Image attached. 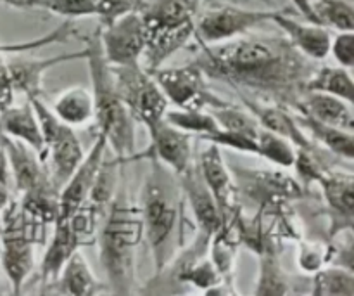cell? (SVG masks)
<instances>
[{
  "instance_id": "30bf717a",
  "label": "cell",
  "mask_w": 354,
  "mask_h": 296,
  "mask_svg": "<svg viewBox=\"0 0 354 296\" xmlns=\"http://www.w3.org/2000/svg\"><path fill=\"white\" fill-rule=\"evenodd\" d=\"M275 10L242 9L235 6H223L199 14L194 28V37L203 45H214L221 42L248 35L254 28L272 21Z\"/></svg>"
},
{
  "instance_id": "e0dca14e",
  "label": "cell",
  "mask_w": 354,
  "mask_h": 296,
  "mask_svg": "<svg viewBox=\"0 0 354 296\" xmlns=\"http://www.w3.org/2000/svg\"><path fill=\"white\" fill-rule=\"evenodd\" d=\"M0 148L9 165L10 177L14 179V186L21 194L26 193L33 186H37L44 177H47V170L41 166V158L35 149L10 135L0 130Z\"/></svg>"
},
{
  "instance_id": "3957f363",
  "label": "cell",
  "mask_w": 354,
  "mask_h": 296,
  "mask_svg": "<svg viewBox=\"0 0 354 296\" xmlns=\"http://www.w3.org/2000/svg\"><path fill=\"white\" fill-rule=\"evenodd\" d=\"M142 234L140 208L133 207L127 200V194H118L111 200L109 211L99 232L100 263L114 295L133 293L135 250Z\"/></svg>"
},
{
  "instance_id": "44dd1931",
  "label": "cell",
  "mask_w": 354,
  "mask_h": 296,
  "mask_svg": "<svg viewBox=\"0 0 354 296\" xmlns=\"http://www.w3.org/2000/svg\"><path fill=\"white\" fill-rule=\"evenodd\" d=\"M0 130L30 146L41 159L45 158L44 137L30 99L21 106H9L0 113Z\"/></svg>"
},
{
  "instance_id": "5b68a950",
  "label": "cell",
  "mask_w": 354,
  "mask_h": 296,
  "mask_svg": "<svg viewBox=\"0 0 354 296\" xmlns=\"http://www.w3.org/2000/svg\"><path fill=\"white\" fill-rule=\"evenodd\" d=\"M203 0H138L137 12L145 28V51L142 58L147 71L161 68L194 35Z\"/></svg>"
},
{
  "instance_id": "4316f807",
  "label": "cell",
  "mask_w": 354,
  "mask_h": 296,
  "mask_svg": "<svg viewBox=\"0 0 354 296\" xmlns=\"http://www.w3.org/2000/svg\"><path fill=\"white\" fill-rule=\"evenodd\" d=\"M325 193L328 207L337 217L353 224L354 214V180L351 173H327L318 179Z\"/></svg>"
},
{
  "instance_id": "277c9868",
  "label": "cell",
  "mask_w": 354,
  "mask_h": 296,
  "mask_svg": "<svg viewBox=\"0 0 354 296\" xmlns=\"http://www.w3.org/2000/svg\"><path fill=\"white\" fill-rule=\"evenodd\" d=\"M151 173L145 177L142 191V229L154 259L156 272L161 270L175 256L180 245V207L175 180L159 166L158 159L151 158Z\"/></svg>"
},
{
  "instance_id": "836d02e7",
  "label": "cell",
  "mask_w": 354,
  "mask_h": 296,
  "mask_svg": "<svg viewBox=\"0 0 354 296\" xmlns=\"http://www.w3.org/2000/svg\"><path fill=\"white\" fill-rule=\"evenodd\" d=\"M203 141L211 142V144L223 146V148L234 149V151L245 153V155H258V144H256V135L242 134V132H232L218 128L211 134L201 137Z\"/></svg>"
},
{
  "instance_id": "cb8c5ba5",
  "label": "cell",
  "mask_w": 354,
  "mask_h": 296,
  "mask_svg": "<svg viewBox=\"0 0 354 296\" xmlns=\"http://www.w3.org/2000/svg\"><path fill=\"white\" fill-rule=\"evenodd\" d=\"M297 123L304 132L311 134V137L317 139L324 148L334 153L339 158L346 159L351 163L354 159V137L353 132L342 130V128L332 127V125H325L322 121L315 120V118L306 116V114L294 113Z\"/></svg>"
},
{
  "instance_id": "f35d334b",
  "label": "cell",
  "mask_w": 354,
  "mask_h": 296,
  "mask_svg": "<svg viewBox=\"0 0 354 296\" xmlns=\"http://www.w3.org/2000/svg\"><path fill=\"white\" fill-rule=\"evenodd\" d=\"M10 203V170L6 156L0 159V215Z\"/></svg>"
},
{
  "instance_id": "d4e9b609",
  "label": "cell",
  "mask_w": 354,
  "mask_h": 296,
  "mask_svg": "<svg viewBox=\"0 0 354 296\" xmlns=\"http://www.w3.org/2000/svg\"><path fill=\"white\" fill-rule=\"evenodd\" d=\"M55 116L69 127H83L93 120L92 92L83 87H71L55 99L52 107Z\"/></svg>"
},
{
  "instance_id": "d6986e66",
  "label": "cell",
  "mask_w": 354,
  "mask_h": 296,
  "mask_svg": "<svg viewBox=\"0 0 354 296\" xmlns=\"http://www.w3.org/2000/svg\"><path fill=\"white\" fill-rule=\"evenodd\" d=\"M292 110L296 113L315 118L325 125H332V127L348 132L354 130L353 104L341 97L324 92H303Z\"/></svg>"
},
{
  "instance_id": "f1b7e54d",
  "label": "cell",
  "mask_w": 354,
  "mask_h": 296,
  "mask_svg": "<svg viewBox=\"0 0 354 296\" xmlns=\"http://www.w3.org/2000/svg\"><path fill=\"white\" fill-rule=\"evenodd\" d=\"M256 144H258V156L275 163V165L290 168L294 166L297 158V151L287 139L259 127L256 134Z\"/></svg>"
},
{
  "instance_id": "d590c367",
  "label": "cell",
  "mask_w": 354,
  "mask_h": 296,
  "mask_svg": "<svg viewBox=\"0 0 354 296\" xmlns=\"http://www.w3.org/2000/svg\"><path fill=\"white\" fill-rule=\"evenodd\" d=\"M95 7L100 26H106L118 17L137 10L138 0H95Z\"/></svg>"
},
{
  "instance_id": "e575fe53",
  "label": "cell",
  "mask_w": 354,
  "mask_h": 296,
  "mask_svg": "<svg viewBox=\"0 0 354 296\" xmlns=\"http://www.w3.org/2000/svg\"><path fill=\"white\" fill-rule=\"evenodd\" d=\"M41 9L68 19L97 16L95 0H45Z\"/></svg>"
},
{
  "instance_id": "5bb4252c",
  "label": "cell",
  "mask_w": 354,
  "mask_h": 296,
  "mask_svg": "<svg viewBox=\"0 0 354 296\" xmlns=\"http://www.w3.org/2000/svg\"><path fill=\"white\" fill-rule=\"evenodd\" d=\"M149 135L152 158L158 159L169 172L182 175L192 165V135L173 127L165 118L152 130H149Z\"/></svg>"
},
{
  "instance_id": "4dcf8cb0",
  "label": "cell",
  "mask_w": 354,
  "mask_h": 296,
  "mask_svg": "<svg viewBox=\"0 0 354 296\" xmlns=\"http://www.w3.org/2000/svg\"><path fill=\"white\" fill-rule=\"evenodd\" d=\"M311 293L317 296H353L354 276L349 267L318 270L313 279Z\"/></svg>"
},
{
  "instance_id": "83f0119b",
  "label": "cell",
  "mask_w": 354,
  "mask_h": 296,
  "mask_svg": "<svg viewBox=\"0 0 354 296\" xmlns=\"http://www.w3.org/2000/svg\"><path fill=\"white\" fill-rule=\"evenodd\" d=\"M315 21L337 31L354 30L353 0H310Z\"/></svg>"
},
{
  "instance_id": "6da1fadb",
  "label": "cell",
  "mask_w": 354,
  "mask_h": 296,
  "mask_svg": "<svg viewBox=\"0 0 354 296\" xmlns=\"http://www.w3.org/2000/svg\"><path fill=\"white\" fill-rule=\"evenodd\" d=\"M197 64L206 76L234 87L237 92L292 106L313 75L311 59L286 37H242L203 45Z\"/></svg>"
},
{
  "instance_id": "8992f818",
  "label": "cell",
  "mask_w": 354,
  "mask_h": 296,
  "mask_svg": "<svg viewBox=\"0 0 354 296\" xmlns=\"http://www.w3.org/2000/svg\"><path fill=\"white\" fill-rule=\"evenodd\" d=\"M37 114L38 125H40L41 137L45 144V156L48 159V177L52 184L61 191L66 180L71 177L76 166L83 159V148L75 128L62 123L54 111L44 103L38 96L28 97Z\"/></svg>"
},
{
  "instance_id": "603a6c76",
  "label": "cell",
  "mask_w": 354,
  "mask_h": 296,
  "mask_svg": "<svg viewBox=\"0 0 354 296\" xmlns=\"http://www.w3.org/2000/svg\"><path fill=\"white\" fill-rule=\"evenodd\" d=\"M85 58V51L80 54H69V55H55L50 59H19V61L7 62V69H9L10 80L16 92H23L24 96H38L41 87V76L48 68L61 62L71 61V59Z\"/></svg>"
},
{
  "instance_id": "9c48e42d",
  "label": "cell",
  "mask_w": 354,
  "mask_h": 296,
  "mask_svg": "<svg viewBox=\"0 0 354 296\" xmlns=\"http://www.w3.org/2000/svg\"><path fill=\"white\" fill-rule=\"evenodd\" d=\"M152 73L168 103L183 110H204L223 104L221 97L214 96L206 82V73L197 62L176 66V68L154 69Z\"/></svg>"
},
{
  "instance_id": "f546056e",
  "label": "cell",
  "mask_w": 354,
  "mask_h": 296,
  "mask_svg": "<svg viewBox=\"0 0 354 296\" xmlns=\"http://www.w3.org/2000/svg\"><path fill=\"white\" fill-rule=\"evenodd\" d=\"M165 120L180 130L190 135H199V137H204L220 128L213 114L204 110H183V107L166 110Z\"/></svg>"
},
{
  "instance_id": "74e56055",
  "label": "cell",
  "mask_w": 354,
  "mask_h": 296,
  "mask_svg": "<svg viewBox=\"0 0 354 296\" xmlns=\"http://www.w3.org/2000/svg\"><path fill=\"white\" fill-rule=\"evenodd\" d=\"M14 85L10 80L9 69H7V62H0V113L12 106L14 99Z\"/></svg>"
},
{
  "instance_id": "60d3db41",
  "label": "cell",
  "mask_w": 354,
  "mask_h": 296,
  "mask_svg": "<svg viewBox=\"0 0 354 296\" xmlns=\"http://www.w3.org/2000/svg\"><path fill=\"white\" fill-rule=\"evenodd\" d=\"M44 2L45 0H0V3L14 9H41Z\"/></svg>"
},
{
  "instance_id": "9a60e30c",
  "label": "cell",
  "mask_w": 354,
  "mask_h": 296,
  "mask_svg": "<svg viewBox=\"0 0 354 296\" xmlns=\"http://www.w3.org/2000/svg\"><path fill=\"white\" fill-rule=\"evenodd\" d=\"M180 177V187L185 191L187 201H189L190 208H192L194 218L197 222L199 231L206 232L213 238L218 231L225 225L223 211L218 207L216 200H214L213 193L206 182L201 177V172L197 166L190 165L185 172Z\"/></svg>"
},
{
  "instance_id": "1f68e13d",
  "label": "cell",
  "mask_w": 354,
  "mask_h": 296,
  "mask_svg": "<svg viewBox=\"0 0 354 296\" xmlns=\"http://www.w3.org/2000/svg\"><path fill=\"white\" fill-rule=\"evenodd\" d=\"M209 113L216 120L218 127L223 130L242 132V134L256 135L259 130V123L254 118V114L248 110H242L239 106H232L225 101L223 104L216 107H211Z\"/></svg>"
},
{
  "instance_id": "ba28073f",
  "label": "cell",
  "mask_w": 354,
  "mask_h": 296,
  "mask_svg": "<svg viewBox=\"0 0 354 296\" xmlns=\"http://www.w3.org/2000/svg\"><path fill=\"white\" fill-rule=\"evenodd\" d=\"M111 71L118 92L130 110L133 120L140 121L147 130H152L165 118L169 104L152 73L142 68V64H111Z\"/></svg>"
},
{
  "instance_id": "7402d4cb",
  "label": "cell",
  "mask_w": 354,
  "mask_h": 296,
  "mask_svg": "<svg viewBox=\"0 0 354 296\" xmlns=\"http://www.w3.org/2000/svg\"><path fill=\"white\" fill-rule=\"evenodd\" d=\"M197 168H199L201 177L206 182V186L213 193L220 210L223 211V217L227 218L228 211H230L232 191H234V187H232L230 172H228L223 156H221L220 146L209 142V148L204 149L203 155H201Z\"/></svg>"
},
{
  "instance_id": "8d00e7d4",
  "label": "cell",
  "mask_w": 354,
  "mask_h": 296,
  "mask_svg": "<svg viewBox=\"0 0 354 296\" xmlns=\"http://www.w3.org/2000/svg\"><path fill=\"white\" fill-rule=\"evenodd\" d=\"M330 54L334 55L339 66L351 69L354 66V33L353 31H339L330 42Z\"/></svg>"
},
{
  "instance_id": "d6a6232c",
  "label": "cell",
  "mask_w": 354,
  "mask_h": 296,
  "mask_svg": "<svg viewBox=\"0 0 354 296\" xmlns=\"http://www.w3.org/2000/svg\"><path fill=\"white\" fill-rule=\"evenodd\" d=\"M289 293V283L287 276L280 265L279 259L273 252L263 253L261 269H259V281L256 284L254 295H287Z\"/></svg>"
},
{
  "instance_id": "b9f144b4",
  "label": "cell",
  "mask_w": 354,
  "mask_h": 296,
  "mask_svg": "<svg viewBox=\"0 0 354 296\" xmlns=\"http://www.w3.org/2000/svg\"><path fill=\"white\" fill-rule=\"evenodd\" d=\"M290 2L294 3V7H296L301 14H303L304 19L311 21V23H317V21H315V14H313V9H311L310 0H290Z\"/></svg>"
},
{
  "instance_id": "8fae6325",
  "label": "cell",
  "mask_w": 354,
  "mask_h": 296,
  "mask_svg": "<svg viewBox=\"0 0 354 296\" xmlns=\"http://www.w3.org/2000/svg\"><path fill=\"white\" fill-rule=\"evenodd\" d=\"M100 45L113 66L140 64L145 51V28L137 10L100 26Z\"/></svg>"
},
{
  "instance_id": "7a4b0ae2",
  "label": "cell",
  "mask_w": 354,
  "mask_h": 296,
  "mask_svg": "<svg viewBox=\"0 0 354 296\" xmlns=\"http://www.w3.org/2000/svg\"><path fill=\"white\" fill-rule=\"evenodd\" d=\"M85 59L88 61V73L92 80L93 120L97 121L99 134L113 149L116 158L130 159L135 156V120L124 101L118 92L111 64L100 45V28L86 38Z\"/></svg>"
},
{
  "instance_id": "2e32d148",
  "label": "cell",
  "mask_w": 354,
  "mask_h": 296,
  "mask_svg": "<svg viewBox=\"0 0 354 296\" xmlns=\"http://www.w3.org/2000/svg\"><path fill=\"white\" fill-rule=\"evenodd\" d=\"M272 21L283 31L287 40L311 61H322L330 54L332 35L322 24L311 21L301 23L283 10H275Z\"/></svg>"
},
{
  "instance_id": "ffe728a7",
  "label": "cell",
  "mask_w": 354,
  "mask_h": 296,
  "mask_svg": "<svg viewBox=\"0 0 354 296\" xmlns=\"http://www.w3.org/2000/svg\"><path fill=\"white\" fill-rule=\"evenodd\" d=\"M48 293L68 295V296H90L102 290L97 277L92 274L88 262L80 250H76L68 262L62 265L61 272L57 274L50 284Z\"/></svg>"
},
{
  "instance_id": "7c38bea8",
  "label": "cell",
  "mask_w": 354,
  "mask_h": 296,
  "mask_svg": "<svg viewBox=\"0 0 354 296\" xmlns=\"http://www.w3.org/2000/svg\"><path fill=\"white\" fill-rule=\"evenodd\" d=\"M106 139L99 134L88 155L83 156L80 165L59 191L57 218H71L90 200L93 182H95L97 173L104 162V156H106Z\"/></svg>"
},
{
  "instance_id": "7bdbcfd3",
  "label": "cell",
  "mask_w": 354,
  "mask_h": 296,
  "mask_svg": "<svg viewBox=\"0 0 354 296\" xmlns=\"http://www.w3.org/2000/svg\"><path fill=\"white\" fill-rule=\"evenodd\" d=\"M2 156H3V151H2V148H0V159H2Z\"/></svg>"
},
{
  "instance_id": "4fadbf2b",
  "label": "cell",
  "mask_w": 354,
  "mask_h": 296,
  "mask_svg": "<svg viewBox=\"0 0 354 296\" xmlns=\"http://www.w3.org/2000/svg\"><path fill=\"white\" fill-rule=\"evenodd\" d=\"M237 94L241 96L242 103L248 107V111L254 114L259 127L287 139L294 148H297V151L317 153V146H315L313 139L308 137L306 132L297 123L294 113H290L286 106L272 103V101L258 99V97L248 96L244 92Z\"/></svg>"
},
{
  "instance_id": "ab89813d",
  "label": "cell",
  "mask_w": 354,
  "mask_h": 296,
  "mask_svg": "<svg viewBox=\"0 0 354 296\" xmlns=\"http://www.w3.org/2000/svg\"><path fill=\"white\" fill-rule=\"evenodd\" d=\"M301 259V269L306 270V272H313L318 270L322 265V255L317 248H313L311 245H304L303 252L299 255Z\"/></svg>"
},
{
  "instance_id": "ac0fdd59",
  "label": "cell",
  "mask_w": 354,
  "mask_h": 296,
  "mask_svg": "<svg viewBox=\"0 0 354 296\" xmlns=\"http://www.w3.org/2000/svg\"><path fill=\"white\" fill-rule=\"evenodd\" d=\"M82 236V231L75 224L73 217L57 218L54 222V234L40 263V277L44 286H48L57 277L62 265L80 248Z\"/></svg>"
},
{
  "instance_id": "484cf974",
  "label": "cell",
  "mask_w": 354,
  "mask_h": 296,
  "mask_svg": "<svg viewBox=\"0 0 354 296\" xmlns=\"http://www.w3.org/2000/svg\"><path fill=\"white\" fill-rule=\"evenodd\" d=\"M304 92H324L354 103L353 75L344 66H322L308 78Z\"/></svg>"
},
{
  "instance_id": "52a82bcc",
  "label": "cell",
  "mask_w": 354,
  "mask_h": 296,
  "mask_svg": "<svg viewBox=\"0 0 354 296\" xmlns=\"http://www.w3.org/2000/svg\"><path fill=\"white\" fill-rule=\"evenodd\" d=\"M10 203L0 215L3 217L0 231V263L12 288V295H21L24 283L35 269V239L28 224L30 217L23 208Z\"/></svg>"
}]
</instances>
